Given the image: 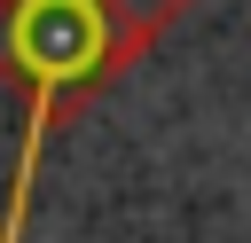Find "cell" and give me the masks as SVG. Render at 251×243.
<instances>
[{
	"instance_id": "1",
	"label": "cell",
	"mask_w": 251,
	"mask_h": 243,
	"mask_svg": "<svg viewBox=\"0 0 251 243\" xmlns=\"http://www.w3.org/2000/svg\"><path fill=\"white\" fill-rule=\"evenodd\" d=\"M133 47L118 39V24L94 0H0V78L24 86V141H16V172H8V219L0 243H24L31 219V180H39V149L47 133L110 78L126 71Z\"/></svg>"
},
{
	"instance_id": "2",
	"label": "cell",
	"mask_w": 251,
	"mask_h": 243,
	"mask_svg": "<svg viewBox=\"0 0 251 243\" xmlns=\"http://www.w3.org/2000/svg\"><path fill=\"white\" fill-rule=\"evenodd\" d=\"M94 8L118 24V39H126V47H133V63H141V55L157 47V31H165L173 16H188L196 0H94Z\"/></svg>"
}]
</instances>
